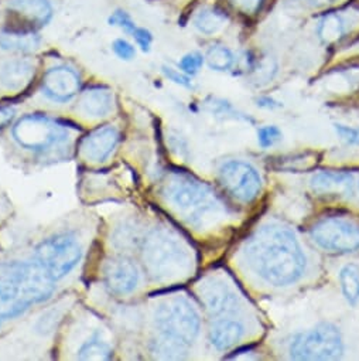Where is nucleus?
Wrapping results in <instances>:
<instances>
[{
  "instance_id": "obj_1",
  "label": "nucleus",
  "mask_w": 359,
  "mask_h": 361,
  "mask_svg": "<svg viewBox=\"0 0 359 361\" xmlns=\"http://www.w3.org/2000/svg\"><path fill=\"white\" fill-rule=\"evenodd\" d=\"M245 258L260 278L275 286L296 282L306 267V257L296 235L276 224L265 226L251 237Z\"/></svg>"
},
{
  "instance_id": "obj_2",
  "label": "nucleus",
  "mask_w": 359,
  "mask_h": 361,
  "mask_svg": "<svg viewBox=\"0 0 359 361\" xmlns=\"http://www.w3.org/2000/svg\"><path fill=\"white\" fill-rule=\"evenodd\" d=\"M54 281L36 262H6L0 265V323L25 313L30 305L47 300Z\"/></svg>"
},
{
  "instance_id": "obj_3",
  "label": "nucleus",
  "mask_w": 359,
  "mask_h": 361,
  "mask_svg": "<svg viewBox=\"0 0 359 361\" xmlns=\"http://www.w3.org/2000/svg\"><path fill=\"white\" fill-rule=\"evenodd\" d=\"M143 261L156 281L180 279L191 269L189 248L164 230H156L147 235L143 244Z\"/></svg>"
},
{
  "instance_id": "obj_4",
  "label": "nucleus",
  "mask_w": 359,
  "mask_h": 361,
  "mask_svg": "<svg viewBox=\"0 0 359 361\" xmlns=\"http://www.w3.org/2000/svg\"><path fill=\"white\" fill-rule=\"evenodd\" d=\"M164 195L178 213L194 226H201L222 210L215 193L189 174H174L165 183Z\"/></svg>"
},
{
  "instance_id": "obj_5",
  "label": "nucleus",
  "mask_w": 359,
  "mask_h": 361,
  "mask_svg": "<svg viewBox=\"0 0 359 361\" xmlns=\"http://www.w3.org/2000/svg\"><path fill=\"white\" fill-rule=\"evenodd\" d=\"M154 320L163 336L187 345L197 338L201 326L197 310L191 302L184 298H174L163 302L156 310Z\"/></svg>"
},
{
  "instance_id": "obj_6",
  "label": "nucleus",
  "mask_w": 359,
  "mask_h": 361,
  "mask_svg": "<svg viewBox=\"0 0 359 361\" xmlns=\"http://www.w3.org/2000/svg\"><path fill=\"white\" fill-rule=\"evenodd\" d=\"M81 257V245L70 234L47 238L36 248V261L51 281H58L68 275L77 267Z\"/></svg>"
},
{
  "instance_id": "obj_7",
  "label": "nucleus",
  "mask_w": 359,
  "mask_h": 361,
  "mask_svg": "<svg viewBox=\"0 0 359 361\" xmlns=\"http://www.w3.org/2000/svg\"><path fill=\"white\" fill-rule=\"evenodd\" d=\"M339 330L329 323H321L313 330L297 334L290 344L293 360H332L342 353Z\"/></svg>"
},
{
  "instance_id": "obj_8",
  "label": "nucleus",
  "mask_w": 359,
  "mask_h": 361,
  "mask_svg": "<svg viewBox=\"0 0 359 361\" xmlns=\"http://www.w3.org/2000/svg\"><path fill=\"white\" fill-rule=\"evenodd\" d=\"M15 140L25 149L43 152L68 137L67 129L46 115H26L13 126Z\"/></svg>"
},
{
  "instance_id": "obj_9",
  "label": "nucleus",
  "mask_w": 359,
  "mask_h": 361,
  "mask_svg": "<svg viewBox=\"0 0 359 361\" xmlns=\"http://www.w3.org/2000/svg\"><path fill=\"white\" fill-rule=\"evenodd\" d=\"M311 237L325 251L348 254L359 250V226L348 220H321L311 228Z\"/></svg>"
},
{
  "instance_id": "obj_10",
  "label": "nucleus",
  "mask_w": 359,
  "mask_h": 361,
  "mask_svg": "<svg viewBox=\"0 0 359 361\" xmlns=\"http://www.w3.org/2000/svg\"><path fill=\"white\" fill-rule=\"evenodd\" d=\"M220 180L225 190L242 203L253 202L262 188V180L256 169L241 160L225 163L220 170Z\"/></svg>"
},
{
  "instance_id": "obj_11",
  "label": "nucleus",
  "mask_w": 359,
  "mask_h": 361,
  "mask_svg": "<svg viewBox=\"0 0 359 361\" xmlns=\"http://www.w3.org/2000/svg\"><path fill=\"white\" fill-rule=\"evenodd\" d=\"M81 87V78L70 67L58 66L50 68L43 77V94L57 102H67L74 98Z\"/></svg>"
},
{
  "instance_id": "obj_12",
  "label": "nucleus",
  "mask_w": 359,
  "mask_h": 361,
  "mask_svg": "<svg viewBox=\"0 0 359 361\" xmlns=\"http://www.w3.org/2000/svg\"><path fill=\"white\" fill-rule=\"evenodd\" d=\"M103 279L106 288L115 295H127L133 292L139 282L137 267L125 257H116L106 261L103 267Z\"/></svg>"
},
{
  "instance_id": "obj_13",
  "label": "nucleus",
  "mask_w": 359,
  "mask_h": 361,
  "mask_svg": "<svg viewBox=\"0 0 359 361\" xmlns=\"http://www.w3.org/2000/svg\"><path fill=\"white\" fill-rule=\"evenodd\" d=\"M201 300L213 316L232 314L238 310L239 299L237 293L220 279H208L199 289Z\"/></svg>"
},
{
  "instance_id": "obj_14",
  "label": "nucleus",
  "mask_w": 359,
  "mask_h": 361,
  "mask_svg": "<svg viewBox=\"0 0 359 361\" xmlns=\"http://www.w3.org/2000/svg\"><path fill=\"white\" fill-rule=\"evenodd\" d=\"M119 137V130L115 126L105 125L96 128L81 140V154L88 161L103 163L115 150Z\"/></svg>"
},
{
  "instance_id": "obj_15",
  "label": "nucleus",
  "mask_w": 359,
  "mask_h": 361,
  "mask_svg": "<svg viewBox=\"0 0 359 361\" xmlns=\"http://www.w3.org/2000/svg\"><path fill=\"white\" fill-rule=\"evenodd\" d=\"M311 189L321 196H351L353 176L346 171H320L311 178Z\"/></svg>"
},
{
  "instance_id": "obj_16",
  "label": "nucleus",
  "mask_w": 359,
  "mask_h": 361,
  "mask_svg": "<svg viewBox=\"0 0 359 361\" xmlns=\"http://www.w3.org/2000/svg\"><path fill=\"white\" fill-rule=\"evenodd\" d=\"M78 109L88 118H105L113 109V95L103 87H92L82 92Z\"/></svg>"
},
{
  "instance_id": "obj_17",
  "label": "nucleus",
  "mask_w": 359,
  "mask_h": 361,
  "mask_svg": "<svg viewBox=\"0 0 359 361\" xmlns=\"http://www.w3.org/2000/svg\"><path fill=\"white\" fill-rule=\"evenodd\" d=\"M36 67L29 60H12L0 68V84L9 91L26 88L34 78Z\"/></svg>"
},
{
  "instance_id": "obj_18",
  "label": "nucleus",
  "mask_w": 359,
  "mask_h": 361,
  "mask_svg": "<svg viewBox=\"0 0 359 361\" xmlns=\"http://www.w3.org/2000/svg\"><path fill=\"white\" fill-rule=\"evenodd\" d=\"M244 336V326L234 319H217L210 330V340L218 350H227L235 345Z\"/></svg>"
},
{
  "instance_id": "obj_19",
  "label": "nucleus",
  "mask_w": 359,
  "mask_h": 361,
  "mask_svg": "<svg viewBox=\"0 0 359 361\" xmlns=\"http://www.w3.org/2000/svg\"><path fill=\"white\" fill-rule=\"evenodd\" d=\"M9 9L37 26H46L53 18L49 0H9Z\"/></svg>"
},
{
  "instance_id": "obj_20",
  "label": "nucleus",
  "mask_w": 359,
  "mask_h": 361,
  "mask_svg": "<svg viewBox=\"0 0 359 361\" xmlns=\"http://www.w3.org/2000/svg\"><path fill=\"white\" fill-rule=\"evenodd\" d=\"M346 29V19L338 12H331L318 22L317 36L324 44H335L345 36Z\"/></svg>"
},
{
  "instance_id": "obj_21",
  "label": "nucleus",
  "mask_w": 359,
  "mask_h": 361,
  "mask_svg": "<svg viewBox=\"0 0 359 361\" xmlns=\"http://www.w3.org/2000/svg\"><path fill=\"white\" fill-rule=\"evenodd\" d=\"M42 39L32 32H6L0 35V49L6 51L29 53L39 49Z\"/></svg>"
},
{
  "instance_id": "obj_22",
  "label": "nucleus",
  "mask_w": 359,
  "mask_h": 361,
  "mask_svg": "<svg viewBox=\"0 0 359 361\" xmlns=\"http://www.w3.org/2000/svg\"><path fill=\"white\" fill-rule=\"evenodd\" d=\"M228 22L227 15L213 6H206L197 12L194 16V26L196 29L207 36H213L218 33Z\"/></svg>"
},
{
  "instance_id": "obj_23",
  "label": "nucleus",
  "mask_w": 359,
  "mask_h": 361,
  "mask_svg": "<svg viewBox=\"0 0 359 361\" xmlns=\"http://www.w3.org/2000/svg\"><path fill=\"white\" fill-rule=\"evenodd\" d=\"M339 282L346 300L356 305L359 302V267L355 264L345 265L339 272Z\"/></svg>"
},
{
  "instance_id": "obj_24",
  "label": "nucleus",
  "mask_w": 359,
  "mask_h": 361,
  "mask_svg": "<svg viewBox=\"0 0 359 361\" xmlns=\"http://www.w3.org/2000/svg\"><path fill=\"white\" fill-rule=\"evenodd\" d=\"M112 357V348L108 343L98 337L89 338L87 343L81 345L77 353V358L80 360H109Z\"/></svg>"
},
{
  "instance_id": "obj_25",
  "label": "nucleus",
  "mask_w": 359,
  "mask_h": 361,
  "mask_svg": "<svg viewBox=\"0 0 359 361\" xmlns=\"http://www.w3.org/2000/svg\"><path fill=\"white\" fill-rule=\"evenodd\" d=\"M186 345L187 344H184L182 341H177L171 337L163 336V338L156 340L153 343L151 351H153V354H156L160 358H170V360L182 358L186 353Z\"/></svg>"
},
{
  "instance_id": "obj_26",
  "label": "nucleus",
  "mask_w": 359,
  "mask_h": 361,
  "mask_svg": "<svg viewBox=\"0 0 359 361\" xmlns=\"http://www.w3.org/2000/svg\"><path fill=\"white\" fill-rule=\"evenodd\" d=\"M235 57L232 51L221 44L211 46L207 51V63L215 71H227L234 66Z\"/></svg>"
},
{
  "instance_id": "obj_27",
  "label": "nucleus",
  "mask_w": 359,
  "mask_h": 361,
  "mask_svg": "<svg viewBox=\"0 0 359 361\" xmlns=\"http://www.w3.org/2000/svg\"><path fill=\"white\" fill-rule=\"evenodd\" d=\"M276 63L273 59L270 57H265L262 59L260 61L256 63V66L253 67V71H252V81L256 84V85H263V84H267L273 75L276 74Z\"/></svg>"
},
{
  "instance_id": "obj_28",
  "label": "nucleus",
  "mask_w": 359,
  "mask_h": 361,
  "mask_svg": "<svg viewBox=\"0 0 359 361\" xmlns=\"http://www.w3.org/2000/svg\"><path fill=\"white\" fill-rule=\"evenodd\" d=\"M203 64H204V57L200 53L193 51V53L186 54L182 59V61L178 63V67H180V70H182L183 73H186L189 75H194V74H197L200 71Z\"/></svg>"
},
{
  "instance_id": "obj_29",
  "label": "nucleus",
  "mask_w": 359,
  "mask_h": 361,
  "mask_svg": "<svg viewBox=\"0 0 359 361\" xmlns=\"http://www.w3.org/2000/svg\"><path fill=\"white\" fill-rule=\"evenodd\" d=\"M229 4L244 15H256L260 12L265 0H229Z\"/></svg>"
},
{
  "instance_id": "obj_30",
  "label": "nucleus",
  "mask_w": 359,
  "mask_h": 361,
  "mask_svg": "<svg viewBox=\"0 0 359 361\" xmlns=\"http://www.w3.org/2000/svg\"><path fill=\"white\" fill-rule=\"evenodd\" d=\"M109 25L111 26H118L123 30H126L127 33L133 35L134 30L137 29V26L134 25V22L132 20V18L123 12V11H116L111 18H109Z\"/></svg>"
},
{
  "instance_id": "obj_31",
  "label": "nucleus",
  "mask_w": 359,
  "mask_h": 361,
  "mask_svg": "<svg viewBox=\"0 0 359 361\" xmlns=\"http://www.w3.org/2000/svg\"><path fill=\"white\" fill-rule=\"evenodd\" d=\"M259 136V143L263 147H270L273 146L276 142L280 140L282 137V132L279 130V128L276 126H263L259 129L258 132Z\"/></svg>"
},
{
  "instance_id": "obj_32",
  "label": "nucleus",
  "mask_w": 359,
  "mask_h": 361,
  "mask_svg": "<svg viewBox=\"0 0 359 361\" xmlns=\"http://www.w3.org/2000/svg\"><path fill=\"white\" fill-rule=\"evenodd\" d=\"M112 49L115 51V54L120 59V60H132L136 56V49L125 39H118L113 42Z\"/></svg>"
},
{
  "instance_id": "obj_33",
  "label": "nucleus",
  "mask_w": 359,
  "mask_h": 361,
  "mask_svg": "<svg viewBox=\"0 0 359 361\" xmlns=\"http://www.w3.org/2000/svg\"><path fill=\"white\" fill-rule=\"evenodd\" d=\"M336 133L351 145H359V128H349L345 125H335Z\"/></svg>"
},
{
  "instance_id": "obj_34",
  "label": "nucleus",
  "mask_w": 359,
  "mask_h": 361,
  "mask_svg": "<svg viewBox=\"0 0 359 361\" xmlns=\"http://www.w3.org/2000/svg\"><path fill=\"white\" fill-rule=\"evenodd\" d=\"M163 73H164V75H165L170 81H172V82H175V84H178V85L187 87V88H191V87H193L190 78H189L186 74H183V73L175 71V70H172V68H170V67H163Z\"/></svg>"
},
{
  "instance_id": "obj_35",
  "label": "nucleus",
  "mask_w": 359,
  "mask_h": 361,
  "mask_svg": "<svg viewBox=\"0 0 359 361\" xmlns=\"http://www.w3.org/2000/svg\"><path fill=\"white\" fill-rule=\"evenodd\" d=\"M133 37L136 40V43L139 44V47L143 50V51H149L150 50V46L153 43V36L149 30L143 29V27H137L133 33Z\"/></svg>"
},
{
  "instance_id": "obj_36",
  "label": "nucleus",
  "mask_w": 359,
  "mask_h": 361,
  "mask_svg": "<svg viewBox=\"0 0 359 361\" xmlns=\"http://www.w3.org/2000/svg\"><path fill=\"white\" fill-rule=\"evenodd\" d=\"M15 118V109L5 106V108H0V129L8 126Z\"/></svg>"
},
{
  "instance_id": "obj_37",
  "label": "nucleus",
  "mask_w": 359,
  "mask_h": 361,
  "mask_svg": "<svg viewBox=\"0 0 359 361\" xmlns=\"http://www.w3.org/2000/svg\"><path fill=\"white\" fill-rule=\"evenodd\" d=\"M339 0H304V4L313 9H322L338 4Z\"/></svg>"
},
{
  "instance_id": "obj_38",
  "label": "nucleus",
  "mask_w": 359,
  "mask_h": 361,
  "mask_svg": "<svg viewBox=\"0 0 359 361\" xmlns=\"http://www.w3.org/2000/svg\"><path fill=\"white\" fill-rule=\"evenodd\" d=\"M358 186H359V183H358Z\"/></svg>"
}]
</instances>
